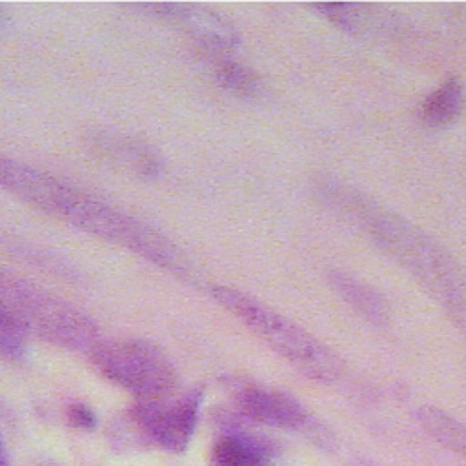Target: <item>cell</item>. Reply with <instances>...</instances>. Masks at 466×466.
Masks as SVG:
<instances>
[{
	"label": "cell",
	"mask_w": 466,
	"mask_h": 466,
	"mask_svg": "<svg viewBox=\"0 0 466 466\" xmlns=\"http://www.w3.org/2000/svg\"><path fill=\"white\" fill-rule=\"evenodd\" d=\"M38 466H58L56 462H51V461H46V462H40Z\"/></svg>",
	"instance_id": "cell-17"
},
{
	"label": "cell",
	"mask_w": 466,
	"mask_h": 466,
	"mask_svg": "<svg viewBox=\"0 0 466 466\" xmlns=\"http://www.w3.org/2000/svg\"><path fill=\"white\" fill-rule=\"evenodd\" d=\"M0 187L78 229L113 242L169 271H184L177 246L149 224L75 189L53 175L0 155Z\"/></svg>",
	"instance_id": "cell-1"
},
{
	"label": "cell",
	"mask_w": 466,
	"mask_h": 466,
	"mask_svg": "<svg viewBox=\"0 0 466 466\" xmlns=\"http://www.w3.org/2000/svg\"><path fill=\"white\" fill-rule=\"evenodd\" d=\"M91 146L98 155L109 158L113 164H120L138 177H155L160 171V158L155 151L135 138L104 131L93 135Z\"/></svg>",
	"instance_id": "cell-8"
},
{
	"label": "cell",
	"mask_w": 466,
	"mask_h": 466,
	"mask_svg": "<svg viewBox=\"0 0 466 466\" xmlns=\"http://www.w3.org/2000/svg\"><path fill=\"white\" fill-rule=\"evenodd\" d=\"M461 107L462 86L457 78H450L422 102V120L430 126H444L461 113Z\"/></svg>",
	"instance_id": "cell-10"
},
{
	"label": "cell",
	"mask_w": 466,
	"mask_h": 466,
	"mask_svg": "<svg viewBox=\"0 0 466 466\" xmlns=\"http://www.w3.org/2000/svg\"><path fill=\"white\" fill-rule=\"evenodd\" d=\"M67 420L71 426L80 428V430H91L96 424V419L91 411V408H87L86 404H71L67 408Z\"/></svg>",
	"instance_id": "cell-15"
},
{
	"label": "cell",
	"mask_w": 466,
	"mask_h": 466,
	"mask_svg": "<svg viewBox=\"0 0 466 466\" xmlns=\"http://www.w3.org/2000/svg\"><path fill=\"white\" fill-rule=\"evenodd\" d=\"M202 390H191L180 397L138 400L129 410L131 422L153 444L166 451L182 453L195 431Z\"/></svg>",
	"instance_id": "cell-5"
},
{
	"label": "cell",
	"mask_w": 466,
	"mask_h": 466,
	"mask_svg": "<svg viewBox=\"0 0 466 466\" xmlns=\"http://www.w3.org/2000/svg\"><path fill=\"white\" fill-rule=\"evenodd\" d=\"M29 331L9 313L0 309V355L5 359H18L27 342Z\"/></svg>",
	"instance_id": "cell-14"
},
{
	"label": "cell",
	"mask_w": 466,
	"mask_h": 466,
	"mask_svg": "<svg viewBox=\"0 0 466 466\" xmlns=\"http://www.w3.org/2000/svg\"><path fill=\"white\" fill-rule=\"evenodd\" d=\"M215 80L238 96H255L260 89L258 76L246 66L229 58H220L215 64Z\"/></svg>",
	"instance_id": "cell-13"
},
{
	"label": "cell",
	"mask_w": 466,
	"mask_h": 466,
	"mask_svg": "<svg viewBox=\"0 0 466 466\" xmlns=\"http://www.w3.org/2000/svg\"><path fill=\"white\" fill-rule=\"evenodd\" d=\"M157 11L178 24L208 53H228L237 47L240 36L237 29L220 15L193 4H147L142 5Z\"/></svg>",
	"instance_id": "cell-7"
},
{
	"label": "cell",
	"mask_w": 466,
	"mask_h": 466,
	"mask_svg": "<svg viewBox=\"0 0 466 466\" xmlns=\"http://www.w3.org/2000/svg\"><path fill=\"white\" fill-rule=\"evenodd\" d=\"M331 279L339 293L344 297V300L351 304L355 309H359L364 317L375 322H380L386 319V304L379 293H375L373 289H368L364 284L353 280L348 275L333 273Z\"/></svg>",
	"instance_id": "cell-12"
},
{
	"label": "cell",
	"mask_w": 466,
	"mask_h": 466,
	"mask_svg": "<svg viewBox=\"0 0 466 466\" xmlns=\"http://www.w3.org/2000/svg\"><path fill=\"white\" fill-rule=\"evenodd\" d=\"M0 466H11V461H9L5 444H4V441H2V435H0Z\"/></svg>",
	"instance_id": "cell-16"
},
{
	"label": "cell",
	"mask_w": 466,
	"mask_h": 466,
	"mask_svg": "<svg viewBox=\"0 0 466 466\" xmlns=\"http://www.w3.org/2000/svg\"><path fill=\"white\" fill-rule=\"evenodd\" d=\"M209 293L304 375L322 382H331L339 377V359L289 319L228 286H211Z\"/></svg>",
	"instance_id": "cell-2"
},
{
	"label": "cell",
	"mask_w": 466,
	"mask_h": 466,
	"mask_svg": "<svg viewBox=\"0 0 466 466\" xmlns=\"http://www.w3.org/2000/svg\"><path fill=\"white\" fill-rule=\"evenodd\" d=\"M246 466H268V462H255V464H246Z\"/></svg>",
	"instance_id": "cell-18"
},
{
	"label": "cell",
	"mask_w": 466,
	"mask_h": 466,
	"mask_svg": "<svg viewBox=\"0 0 466 466\" xmlns=\"http://www.w3.org/2000/svg\"><path fill=\"white\" fill-rule=\"evenodd\" d=\"M0 309L15 317L29 335L64 350L91 351L100 342L98 328L87 315L5 271H0Z\"/></svg>",
	"instance_id": "cell-3"
},
{
	"label": "cell",
	"mask_w": 466,
	"mask_h": 466,
	"mask_svg": "<svg viewBox=\"0 0 466 466\" xmlns=\"http://www.w3.org/2000/svg\"><path fill=\"white\" fill-rule=\"evenodd\" d=\"M419 420L422 428L433 435L448 450L462 455L466 459V426L453 417L442 413L435 408L419 410Z\"/></svg>",
	"instance_id": "cell-11"
},
{
	"label": "cell",
	"mask_w": 466,
	"mask_h": 466,
	"mask_svg": "<svg viewBox=\"0 0 466 466\" xmlns=\"http://www.w3.org/2000/svg\"><path fill=\"white\" fill-rule=\"evenodd\" d=\"M91 360L100 375L138 400L167 397L177 384L166 353L144 340H100L91 350Z\"/></svg>",
	"instance_id": "cell-4"
},
{
	"label": "cell",
	"mask_w": 466,
	"mask_h": 466,
	"mask_svg": "<svg viewBox=\"0 0 466 466\" xmlns=\"http://www.w3.org/2000/svg\"><path fill=\"white\" fill-rule=\"evenodd\" d=\"M235 417L275 428L300 430L309 417L304 406L291 395L253 382H235L231 388Z\"/></svg>",
	"instance_id": "cell-6"
},
{
	"label": "cell",
	"mask_w": 466,
	"mask_h": 466,
	"mask_svg": "<svg viewBox=\"0 0 466 466\" xmlns=\"http://www.w3.org/2000/svg\"><path fill=\"white\" fill-rule=\"evenodd\" d=\"M273 444L262 435L233 431L222 435L211 450V466H246L268 462Z\"/></svg>",
	"instance_id": "cell-9"
}]
</instances>
